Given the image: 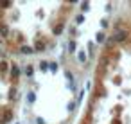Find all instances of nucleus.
I'll list each match as a JSON object with an SVG mask.
<instances>
[{
	"mask_svg": "<svg viewBox=\"0 0 131 124\" xmlns=\"http://www.w3.org/2000/svg\"><path fill=\"white\" fill-rule=\"evenodd\" d=\"M47 65H49V63H41V65H40V67H41V70H47V68H49Z\"/></svg>",
	"mask_w": 131,
	"mask_h": 124,
	"instance_id": "obj_8",
	"label": "nucleus"
},
{
	"mask_svg": "<svg viewBox=\"0 0 131 124\" xmlns=\"http://www.w3.org/2000/svg\"><path fill=\"white\" fill-rule=\"evenodd\" d=\"M104 40V34H97V41H103Z\"/></svg>",
	"mask_w": 131,
	"mask_h": 124,
	"instance_id": "obj_9",
	"label": "nucleus"
},
{
	"mask_svg": "<svg viewBox=\"0 0 131 124\" xmlns=\"http://www.w3.org/2000/svg\"><path fill=\"white\" fill-rule=\"evenodd\" d=\"M22 52H23V54H33V49H31V47H22Z\"/></svg>",
	"mask_w": 131,
	"mask_h": 124,
	"instance_id": "obj_1",
	"label": "nucleus"
},
{
	"mask_svg": "<svg viewBox=\"0 0 131 124\" xmlns=\"http://www.w3.org/2000/svg\"><path fill=\"white\" fill-rule=\"evenodd\" d=\"M0 32H2L4 36H7V27H5V25H0Z\"/></svg>",
	"mask_w": 131,
	"mask_h": 124,
	"instance_id": "obj_2",
	"label": "nucleus"
},
{
	"mask_svg": "<svg viewBox=\"0 0 131 124\" xmlns=\"http://www.w3.org/2000/svg\"><path fill=\"white\" fill-rule=\"evenodd\" d=\"M18 72H20V70H18V67H13V74H14V76H18Z\"/></svg>",
	"mask_w": 131,
	"mask_h": 124,
	"instance_id": "obj_6",
	"label": "nucleus"
},
{
	"mask_svg": "<svg viewBox=\"0 0 131 124\" xmlns=\"http://www.w3.org/2000/svg\"><path fill=\"white\" fill-rule=\"evenodd\" d=\"M68 49H70V52H74V49H75V43H74V41H70V43H68Z\"/></svg>",
	"mask_w": 131,
	"mask_h": 124,
	"instance_id": "obj_4",
	"label": "nucleus"
},
{
	"mask_svg": "<svg viewBox=\"0 0 131 124\" xmlns=\"http://www.w3.org/2000/svg\"><path fill=\"white\" fill-rule=\"evenodd\" d=\"M50 70H52V72H56V70H57V63H50Z\"/></svg>",
	"mask_w": 131,
	"mask_h": 124,
	"instance_id": "obj_3",
	"label": "nucleus"
},
{
	"mask_svg": "<svg viewBox=\"0 0 131 124\" xmlns=\"http://www.w3.org/2000/svg\"><path fill=\"white\" fill-rule=\"evenodd\" d=\"M36 124H45V120H43V119H40V117H38V119H36Z\"/></svg>",
	"mask_w": 131,
	"mask_h": 124,
	"instance_id": "obj_10",
	"label": "nucleus"
},
{
	"mask_svg": "<svg viewBox=\"0 0 131 124\" xmlns=\"http://www.w3.org/2000/svg\"><path fill=\"white\" fill-rule=\"evenodd\" d=\"M27 99H29V103H33V101H34V94H29Z\"/></svg>",
	"mask_w": 131,
	"mask_h": 124,
	"instance_id": "obj_7",
	"label": "nucleus"
},
{
	"mask_svg": "<svg viewBox=\"0 0 131 124\" xmlns=\"http://www.w3.org/2000/svg\"><path fill=\"white\" fill-rule=\"evenodd\" d=\"M86 56H84V52H79V61H84Z\"/></svg>",
	"mask_w": 131,
	"mask_h": 124,
	"instance_id": "obj_5",
	"label": "nucleus"
}]
</instances>
